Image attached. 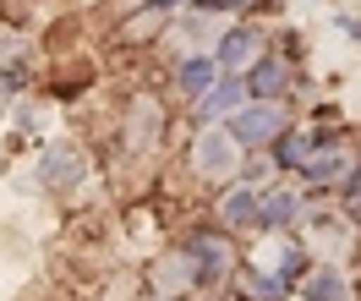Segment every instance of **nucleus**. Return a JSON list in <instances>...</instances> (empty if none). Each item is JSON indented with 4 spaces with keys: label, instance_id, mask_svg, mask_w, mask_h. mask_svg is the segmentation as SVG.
Returning a JSON list of instances; mask_svg holds the SVG:
<instances>
[{
    "label": "nucleus",
    "instance_id": "1",
    "mask_svg": "<svg viewBox=\"0 0 361 301\" xmlns=\"http://www.w3.org/2000/svg\"><path fill=\"white\" fill-rule=\"evenodd\" d=\"M197 159H203V170L235 176V137H230V132H203V142H197Z\"/></svg>",
    "mask_w": 361,
    "mask_h": 301
},
{
    "label": "nucleus",
    "instance_id": "2",
    "mask_svg": "<svg viewBox=\"0 0 361 301\" xmlns=\"http://www.w3.org/2000/svg\"><path fill=\"white\" fill-rule=\"evenodd\" d=\"M274 132H279V110H252V116H235V126H230V137H241V142H269Z\"/></svg>",
    "mask_w": 361,
    "mask_h": 301
},
{
    "label": "nucleus",
    "instance_id": "4",
    "mask_svg": "<svg viewBox=\"0 0 361 301\" xmlns=\"http://www.w3.org/2000/svg\"><path fill=\"white\" fill-rule=\"evenodd\" d=\"M247 49H252L247 33H230V39H225V61H247Z\"/></svg>",
    "mask_w": 361,
    "mask_h": 301
},
{
    "label": "nucleus",
    "instance_id": "3",
    "mask_svg": "<svg viewBox=\"0 0 361 301\" xmlns=\"http://www.w3.org/2000/svg\"><path fill=\"white\" fill-rule=\"evenodd\" d=\"M279 77H285V66H279V61H269V66H257V71H252L257 93H274V88H279Z\"/></svg>",
    "mask_w": 361,
    "mask_h": 301
}]
</instances>
